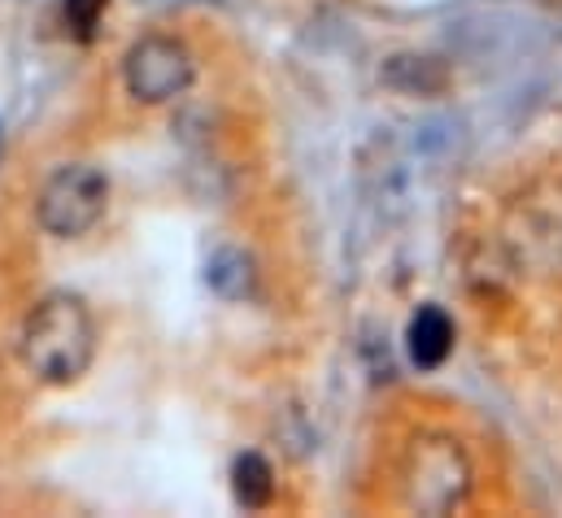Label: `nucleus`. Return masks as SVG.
Returning <instances> with one entry per match:
<instances>
[{
	"instance_id": "1",
	"label": "nucleus",
	"mask_w": 562,
	"mask_h": 518,
	"mask_svg": "<svg viewBox=\"0 0 562 518\" xmlns=\"http://www.w3.org/2000/svg\"><path fill=\"white\" fill-rule=\"evenodd\" d=\"M18 358L40 384H53V388L79 384L97 358V318L88 301L75 292L40 296L22 318Z\"/></svg>"
},
{
	"instance_id": "2",
	"label": "nucleus",
	"mask_w": 562,
	"mask_h": 518,
	"mask_svg": "<svg viewBox=\"0 0 562 518\" xmlns=\"http://www.w3.org/2000/svg\"><path fill=\"white\" fill-rule=\"evenodd\" d=\"M497 245L515 274L562 279V174L524 183L497 218Z\"/></svg>"
},
{
	"instance_id": "9",
	"label": "nucleus",
	"mask_w": 562,
	"mask_h": 518,
	"mask_svg": "<svg viewBox=\"0 0 562 518\" xmlns=\"http://www.w3.org/2000/svg\"><path fill=\"white\" fill-rule=\"evenodd\" d=\"M205 283L223 296V301H245L254 292V261L240 249H218L205 261Z\"/></svg>"
},
{
	"instance_id": "7",
	"label": "nucleus",
	"mask_w": 562,
	"mask_h": 518,
	"mask_svg": "<svg viewBox=\"0 0 562 518\" xmlns=\"http://www.w3.org/2000/svg\"><path fill=\"white\" fill-rule=\"evenodd\" d=\"M380 79H384L389 88L406 92V97H436V92H445L449 70H445V61H436V57L397 53V57H389V61L380 66Z\"/></svg>"
},
{
	"instance_id": "3",
	"label": "nucleus",
	"mask_w": 562,
	"mask_h": 518,
	"mask_svg": "<svg viewBox=\"0 0 562 518\" xmlns=\"http://www.w3.org/2000/svg\"><path fill=\"white\" fill-rule=\"evenodd\" d=\"M471 488H475V466L458 436L419 431L406 440L397 458V502L411 515H453L467 506Z\"/></svg>"
},
{
	"instance_id": "10",
	"label": "nucleus",
	"mask_w": 562,
	"mask_h": 518,
	"mask_svg": "<svg viewBox=\"0 0 562 518\" xmlns=\"http://www.w3.org/2000/svg\"><path fill=\"white\" fill-rule=\"evenodd\" d=\"M101 4L105 0H66V18H70V26L88 40L92 35V26H97V13H101Z\"/></svg>"
},
{
	"instance_id": "6",
	"label": "nucleus",
	"mask_w": 562,
	"mask_h": 518,
	"mask_svg": "<svg viewBox=\"0 0 562 518\" xmlns=\"http://www.w3.org/2000/svg\"><path fill=\"white\" fill-rule=\"evenodd\" d=\"M406 353H411L415 371H423V375H431V371H440L449 362V353H453V318L440 305L427 301V305H419L411 314V323H406Z\"/></svg>"
},
{
	"instance_id": "8",
	"label": "nucleus",
	"mask_w": 562,
	"mask_h": 518,
	"mask_svg": "<svg viewBox=\"0 0 562 518\" xmlns=\"http://www.w3.org/2000/svg\"><path fill=\"white\" fill-rule=\"evenodd\" d=\"M232 497L245 510H267L276 502V466L262 453H240L232 462Z\"/></svg>"
},
{
	"instance_id": "4",
	"label": "nucleus",
	"mask_w": 562,
	"mask_h": 518,
	"mask_svg": "<svg viewBox=\"0 0 562 518\" xmlns=\"http://www.w3.org/2000/svg\"><path fill=\"white\" fill-rule=\"evenodd\" d=\"M105 205H110V174L92 161H66L40 183L35 223L53 240H79L105 218Z\"/></svg>"
},
{
	"instance_id": "5",
	"label": "nucleus",
	"mask_w": 562,
	"mask_h": 518,
	"mask_svg": "<svg viewBox=\"0 0 562 518\" xmlns=\"http://www.w3.org/2000/svg\"><path fill=\"white\" fill-rule=\"evenodd\" d=\"M123 83L140 105H166L196 83V57L179 35H140L123 57Z\"/></svg>"
}]
</instances>
